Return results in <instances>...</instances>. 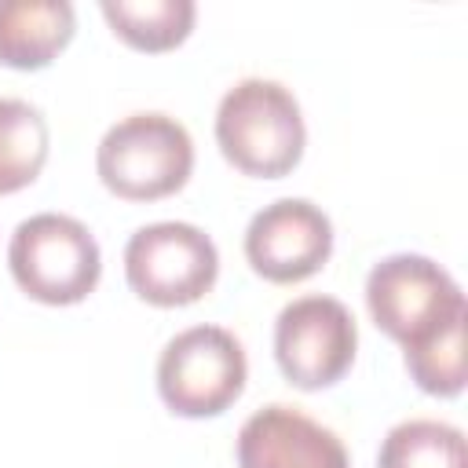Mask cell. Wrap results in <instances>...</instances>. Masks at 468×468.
<instances>
[{"instance_id": "cell-1", "label": "cell", "mask_w": 468, "mask_h": 468, "mask_svg": "<svg viewBox=\"0 0 468 468\" xmlns=\"http://www.w3.org/2000/svg\"><path fill=\"white\" fill-rule=\"evenodd\" d=\"M219 154L252 179L289 176L307 146V128L296 95L263 77L238 80L216 110Z\"/></svg>"}, {"instance_id": "cell-2", "label": "cell", "mask_w": 468, "mask_h": 468, "mask_svg": "<svg viewBox=\"0 0 468 468\" xmlns=\"http://www.w3.org/2000/svg\"><path fill=\"white\" fill-rule=\"evenodd\" d=\"M95 172L121 201H161L186 186L194 172V139L168 113H128L99 139Z\"/></svg>"}, {"instance_id": "cell-3", "label": "cell", "mask_w": 468, "mask_h": 468, "mask_svg": "<svg viewBox=\"0 0 468 468\" xmlns=\"http://www.w3.org/2000/svg\"><path fill=\"white\" fill-rule=\"evenodd\" d=\"M7 263L18 289L48 307L88 300L102 278V252L95 234L62 212H37L22 219L11 234Z\"/></svg>"}, {"instance_id": "cell-4", "label": "cell", "mask_w": 468, "mask_h": 468, "mask_svg": "<svg viewBox=\"0 0 468 468\" xmlns=\"http://www.w3.org/2000/svg\"><path fill=\"white\" fill-rule=\"evenodd\" d=\"M249 380L241 340L223 325H190L176 333L157 358V395L176 417L227 413Z\"/></svg>"}, {"instance_id": "cell-5", "label": "cell", "mask_w": 468, "mask_h": 468, "mask_svg": "<svg viewBox=\"0 0 468 468\" xmlns=\"http://www.w3.org/2000/svg\"><path fill=\"white\" fill-rule=\"evenodd\" d=\"M124 278L132 292L154 307H186L212 292L219 278V252L194 223H150L124 245Z\"/></svg>"}, {"instance_id": "cell-6", "label": "cell", "mask_w": 468, "mask_h": 468, "mask_svg": "<svg viewBox=\"0 0 468 468\" xmlns=\"http://www.w3.org/2000/svg\"><path fill=\"white\" fill-rule=\"evenodd\" d=\"M366 307L377 329L402 347L424 340L442 322L468 311L453 274L420 252H395L377 260L366 278Z\"/></svg>"}, {"instance_id": "cell-7", "label": "cell", "mask_w": 468, "mask_h": 468, "mask_svg": "<svg viewBox=\"0 0 468 468\" xmlns=\"http://www.w3.org/2000/svg\"><path fill=\"white\" fill-rule=\"evenodd\" d=\"M358 351L355 314L336 296H300L278 311L274 358L282 377L300 391H322L347 377Z\"/></svg>"}, {"instance_id": "cell-8", "label": "cell", "mask_w": 468, "mask_h": 468, "mask_svg": "<svg viewBox=\"0 0 468 468\" xmlns=\"http://www.w3.org/2000/svg\"><path fill=\"white\" fill-rule=\"evenodd\" d=\"M329 256L333 223L307 197H278L249 219L245 260L260 278L274 285H296L318 274Z\"/></svg>"}, {"instance_id": "cell-9", "label": "cell", "mask_w": 468, "mask_h": 468, "mask_svg": "<svg viewBox=\"0 0 468 468\" xmlns=\"http://www.w3.org/2000/svg\"><path fill=\"white\" fill-rule=\"evenodd\" d=\"M238 468H351L340 435L296 406L271 402L238 431Z\"/></svg>"}, {"instance_id": "cell-10", "label": "cell", "mask_w": 468, "mask_h": 468, "mask_svg": "<svg viewBox=\"0 0 468 468\" xmlns=\"http://www.w3.org/2000/svg\"><path fill=\"white\" fill-rule=\"evenodd\" d=\"M73 29L69 0H0V66L44 69L73 40Z\"/></svg>"}, {"instance_id": "cell-11", "label": "cell", "mask_w": 468, "mask_h": 468, "mask_svg": "<svg viewBox=\"0 0 468 468\" xmlns=\"http://www.w3.org/2000/svg\"><path fill=\"white\" fill-rule=\"evenodd\" d=\"M102 18L128 48L161 55L179 48L197 18L194 0H102Z\"/></svg>"}, {"instance_id": "cell-12", "label": "cell", "mask_w": 468, "mask_h": 468, "mask_svg": "<svg viewBox=\"0 0 468 468\" xmlns=\"http://www.w3.org/2000/svg\"><path fill=\"white\" fill-rule=\"evenodd\" d=\"M377 468H468L464 431L431 417L402 420L384 435Z\"/></svg>"}, {"instance_id": "cell-13", "label": "cell", "mask_w": 468, "mask_h": 468, "mask_svg": "<svg viewBox=\"0 0 468 468\" xmlns=\"http://www.w3.org/2000/svg\"><path fill=\"white\" fill-rule=\"evenodd\" d=\"M48 161V121L26 99H0V194L29 186Z\"/></svg>"}, {"instance_id": "cell-14", "label": "cell", "mask_w": 468, "mask_h": 468, "mask_svg": "<svg viewBox=\"0 0 468 468\" xmlns=\"http://www.w3.org/2000/svg\"><path fill=\"white\" fill-rule=\"evenodd\" d=\"M464 329H468V311L453 314L450 322H442L435 333H428L424 340L402 347L406 369L413 377V384L424 395L435 399H453L464 391L468 380V366H464Z\"/></svg>"}]
</instances>
